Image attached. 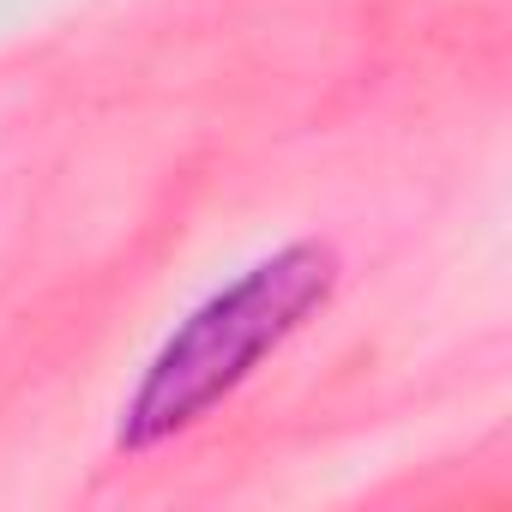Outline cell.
<instances>
[{
	"mask_svg": "<svg viewBox=\"0 0 512 512\" xmlns=\"http://www.w3.org/2000/svg\"><path fill=\"white\" fill-rule=\"evenodd\" d=\"M338 260L332 247L296 241L278 247L272 260L247 266L223 290H211L145 362L139 386L121 404L115 446L121 452H151L175 434H187L199 416H211L241 380H253L272 350H284L332 296Z\"/></svg>",
	"mask_w": 512,
	"mask_h": 512,
	"instance_id": "cell-1",
	"label": "cell"
}]
</instances>
